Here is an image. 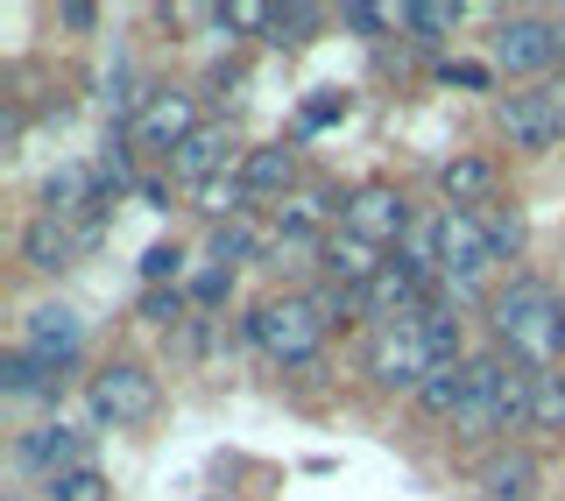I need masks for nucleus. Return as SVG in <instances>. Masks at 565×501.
<instances>
[{
    "label": "nucleus",
    "instance_id": "393cba45",
    "mask_svg": "<svg viewBox=\"0 0 565 501\" xmlns=\"http://www.w3.org/2000/svg\"><path fill=\"white\" fill-rule=\"evenodd\" d=\"M481 226H488V247H494V262H502V255H516V247H523V212H516V205H488V212H481Z\"/></svg>",
    "mask_w": 565,
    "mask_h": 501
},
{
    "label": "nucleus",
    "instance_id": "aec40b11",
    "mask_svg": "<svg viewBox=\"0 0 565 501\" xmlns=\"http://www.w3.org/2000/svg\"><path fill=\"white\" fill-rule=\"evenodd\" d=\"M71 247H78V234H71L64 220H35L29 234H22V255H29L35 268H64V262H71Z\"/></svg>",
    "mask_w": 565,
    "mask_h": 501
},
{
    "label": "nucleus",
    "instance_id": "4468645a",
    "mask_svg": "<svg viewBox=\"0 0 565 501\" xmlns=\"http://www.w3.org/2000/svg\"><path fill=\"white\" fill-rule=\"evenodd\" d=\"M226 156H234V135H226V128H199V135L184 141V149L170 156V170L184 177V184H199V191H205L212 177H226Z\"/></svg>",
    "mask_w": 565,
    "mask_h": 501
},
{
    "label": "nucleus",
    "instance_id": "9d476101",
    "mask_svg": "<svg viewBox=\"0 0 565 501\" xmlns=\"http://www.w3.org/2000/svg\"><path fill=\"white\" fill-rule=\"evenodd\" d=\"M552 57H558V29L552 22L516 14V22H502V35H494V64L502 71H544Z\"/></svg>",
    "mask_w": 565,
    "mask_h": 501
},
{
    "label": "nucleus",
    "instance_id": "b1692460",
    "mask_svg": "<svg viewBox=\"0 0 565 501\" xmlns=\"http://www.w3.org/2000/svg\"><path fill=\"white\" fill-rule=\"evenodd\" d=\"M43 501H106V480L99 467H71L57 480H43Z\"/></svg>",
    "mask_w": 565,
    "mask_h": 501
},
{
    "label": "nucleus",
    "instance_id": "cd10ccee",
    "mask_svg": "<svg viewBox=\"0 0 565 501\" xmlns=\"http://www.w3.org/2000/svg\"><path fill=\"white\" fill-rule=\"evenodd\" d=\"M459 22H467V8H459V0H424V8L403 14V29H424V35H446Z\"/></svg>",
    "mask_w": 565,
    "mask_h": 501
},
{
    "label": "nucleus",
    "instance_id": "72a5a7b5",
    "mask_svg": "<svg viewBox=\"0 0 565 501\" xmlns=\"http://www.w3.org/2000/svg\"><path fill=\"white\" fill-rule=\"evenodd\" d=\"M226 290H234V268H205V276L191 283V303H205V311H212V303H226Z\"/></svg>",
    "mask_w": 565,
    "mask_h": 501
},
{
    "label": "nucleus",
    "instance_id": "2f4dec72",
    "mask_svg": "<svg viewBox=\"0 0 565 501\" xmlns=\"http://www.w3.org/2000/svg\"><path fill=\"white\" fill-rule=\"evenodd\" d=\"M212 22H220V29H234V35H247V29H269V22H276V8H255V0H234V8H212Z\"/></svg>",
    "mask_w": 565,
    "mask_h": 501
},
{
    "label": "nucleus",
    "instance_id": "412c9836",
    "mask_svg": "<svg viewBox=\"0 0 565 501\" xmlns=\"http://www.w3.org/2000/svg\"><path fill=\"white\" fill-rule=\"evenodd\" d=\"M50 374L57 367L35 361V353H8V361H0V388H8V396H50V388H57Z\"/></svg>",
    "mask_w": 565,
    "mask_h": 501
},
{
    "label": "nucleus",
    "instance_id": "39448f33",
    "mask_svg": "<svg viewBox=\"0 0 565 501\" xmlns=\"http://www.w3.org/2000/svg\"><path fill=\"white\" fill-rule=\"evenodd\" d=\"M438 268H446L452 283H481L488 268H494V247H488L481 212H459V205L438 212Z\"/></svg>",
    "mask_w": 565,
    "mask_h": 501
},
{
    "label": "nucleus",
    "instance_id": "4c0bfd02",
    "mask_svg": "<svg viewBox=\"0 0 565 501\" xmlns=\"http://www.w3.org/2000/svg\"><path fill=\"white\" fill-rule=\"evenodd\" d=\"M558 347H565V303H558Z\"/></svg>",
    "mask_w": 565,
    "mask_h": 501
},
{
    "label": "nucleus",
    "instance_id": "7c9ffc66",
    "mask_svg": "<svg viewBox=\"0 0 565 501\" xmlns=\"http://www.w3.org/2000/svg\"><path fill=\"white\" fill-rule=\"evenodd\" d=\"M318 29V8H276V22H269V43H305V35Z\"/></svg>",
    "mask_w": 565,
    "mask_h": 501
},
{
    "label": "nucleus",
    "instance_id": "bb28decb",
    "mask_svg": "<svg viewBox=\"0 0 565 501\" xmlns=\"http://www.w3.org/2000/svg\"><path fill=\"white\" fill-rule=\"evenodd\" d=\"M326 212H332L326 191H305V199H290V212H282V241H305L311 226H326Z\"/></svg>",
    "mask_w": 565,
    "mask_h": 501
},
{
    "label": "nucleus",
    "instance_id": "f8f14e48",
    "mask_svg": "<svg viewBox=\"0 0 565 501\" xmlns=\"http://www.w3.org/2000/svg\"><path fill=\"white\" fill-rule=\"evenodd\" d=\"M417 297H424V276H417L411 262H388L382 276L361 290L367 318H382V326H396V318H417Z\"/></svg>",
    "mask_w": 565,
    "mask_h": 501
},
{
    "label": "nucleus",
    "instance_id": "0eeeda50",
    "mask_svg": "<svg viewBox=\"0 0 565 501\" xmlns=\"http://www.w3.org/2000/svg\"><path fill=\"white\" fill-rule=\"evenodd\" d=\"M205 120L191 114V93H149V106H141V120H135V141L141 149H184L191 135H199Z\"/></svg>",
    "mask_w": 565,
    "mask_h": 501
},
{
    "label": "nucleus",
    "instance_id": "dca6fc26",
    "mask_svg": "<svg viewBox=\"0 0 565 501\" xmlns=\"http://www.w3.org/2000/svg\"><path fill=\"white\" fill-rule=\"evenodd\" d=\"M93 220L99 212V177H85V170H57L43 184V220Z\"/></svg>",
    "mask_w": 565,
    "mask_h": 501
},
{
    "label": "nucleus",
    "instance_id": "6ab92c4d",
    "mask_svg": "<svg viewBox=\"0 0 565 501\" xmlns=\"http://www.w3.org/2000/svg\"><path fill=\"white\" fill-rule=\"evenodd\" d=\"M417 409H424L431 424H452L459 409H467V367H438L431 382L417 388Z\"/></svg>",
    "mask_w": 565,
    "mask_h": 501
},
{
    "label": "nucleus",
    "instance_id": "f3484780",
    "mask_svg": "<svg viewBox=\"0 0 565 501\" xmlns=\"http://www.w3.org/2000/svg\"><path fill=\"white\" fill-rule=\"evenodd\" d=\"M241 184H247V199H262V191H290L297 184V156L282 149V141H269V149H247L241 156Z\"/></svg>",
    "mask_w": 565,
    "mask_h": 501
},
{
    "label": "nucleus",
    "instance_id": "ddd939ff",
    "mask_svg": "<svg viewBox=\"0 0 565 501\" xmlns=\"http://www.w3.org/2000/svg\"><path fill=\"white\" fill-rule=\"evenodd\" d=\"M382 268H388V262H382L375 241H361V234H332V241H326V276L340 283V290H367Z\"/></svg>",
    "mask_w": 565,
    "mask_h": 501
},
{
    "label": "nucleus",
    "instance_id": "9b49d317",
    "mask_svg": "<svg viewBox=\"0 0 565 501\" xmlns=\"http://www.w3.org/2000/svg\"><path fill=\"white\" fill-rule=\"evenodd\" d=\"M14 459H22L29 473L57 480V473H71V467H85V438L71 431V424H43V431H29L22 445H14Z\"/></svg>",
    "mask_w": 565,
    "mask_h": 501
},
{
    "label": "nucleus",
    "instance_id": "1a4fd4ad",
    "mask_svg": "<svg viewBox=\"0 0 565 501\" xmlns=\"http://www.w3.org/2000/svg\"><path fill=\"white\" fill-rule=\"evenodd\" d=\"M502 135H509V149H552L565 135L558 114H552V93H509L502 99Z\"/></svg>",
    "mask_w": 565,
    "mask_h": 501
},
{
    "label": "nucleus",
    "instance_id": "6e6552de",
    "mask_svg": "<svg viewBox=\"0 0 565 501\" xmlns=\"http://www.w3.org/2000/svg\"><path fill=\"white\" fill-rule=\"evenodd\" d=\"M78 347H85V318L71 311V303H35V311H29V353H35V361L64 367Z\"/></svg>",
    "mask_w": 565,
    "mask_h": 501
},
{
    "label": "nucleus",
    "instance_id": "20e7f679",
    "mask_svg": "<svg viewBox=\"0 0 565 501\" xmlns=\"http://www.w3.org/2000/svg\"><path fill=\"white\" fill-rule=\"evenodd\" d=\"M156 403H163V396H156V374L135 367V361H114V367L93 374V417L114 424V431H128V424H149Z\"/></svg>",
    "mask_w": 565,
    "mask_h": 501
},
{
    "label": "nucleus",
    "instance_id": "a878e982",
    "mask_svg": "<svg viewBox=\"0 0 565 501\" xmlns=\"http://www.w3.org/2000/svg\"><path fill=\"white\" fill-rule=\"evenodd\" d=\"M212 268H234V262H247L255 255V234H247V220H226V226H212Z\"/></svg>",
    "mask_w": 565,
    "mask_h": 501
},
{
    "label": "nucleus",
    "instance_id": "2eb2a0df",
    "mask_svg": "<svg viewBox=\"0 0 565 501\" xmlns=\"http://www.w3.org/2000/svg\"><path fill=\"white\" fill-rule=\"evenodd\" d=\"M438 191H446V205H459V212L488 205L494 199V163L488 156H452V163L438 170Z\"/></svg>",
    "mask_w": 565,
    "mask_h": 501
},
{
    "label": "nucleus",
    "instance_id": "a211bd4d",
    "mask_svg": "<svg viewBox=\"0 0 565 501\" xmlns=\"http://www.w3.org/2000/svg\"><path fill=\"white\" fill-rule=\"evenodd\" d=\"M481 488H488V501H530V488H537V459L530 452H494L481 467Z\"/></svg>",
    "mask_w": 565,
    "mask_h": 501
},
{
    "label": "nucleus",
    "instance_id": "f257e3e1",
    "mask_svg": "<svg viewBox=\"0 0 565 501\" xmlns=\"http://www.w3.org/2000/svg\"><path fill=\"white\" fill-rule=\"evenodd\" d=\"M494 332L509 339V353H523L530 367H552L558 361V297L544 290V283H516V290L494 297Z\"/></svg>",
    "mask_w": 565,
    "mask_h": 501
},
{
    "label": "nucleus",
    "instance_id": "c9c22d12",
    "mask_svg": "<svg viewBox=\"0 0 565 501\" xmlns=\"http://www.w3.org/2000/svg\"><path fill=\"white\" fill-rule=\"evenodd\" d=\"M438 78H446V85H467V93H481V85H488V64H446Z\"/></svg>",
    "mask_w": 565,
    "mask_h": 501
},
{
    "label": "nucleus",
    "instance_id": "c756f323",
    "mask_svg": "<svg viewBox=\"0 0 565 501\" xmlns=\"http://www.w3.org/2000/svg\"><path fill=\"white\" fill-rule=\"evenodd\" d=\"M403 14H411V8H367V0H353V8H340V22L361 29V35H375V29H403Z\"/></svg>",
    "mask_w": 565,
    "mask_h": 501
},
{
    "label": "nucleus",
    "instance_id": "c85d7f7f",
    "mask_svg": "<svg viewBox=\"0 0 565 501\" xmlns=\"http://www.w3.org/2000/svg\"><path fill=\"white\" fill-rule=\"evenodd\" d=\"M177 268H184V247H177V241H156L149 255H141V276H149V290L177 283Z\"/></svg>",
    "mask_w": 565,
    "mask_h": 501
},
{
    "label": "nucleus",
    "instance_id": "e433bc0d",
    "mask_svg": "<svg viewBox=\"0 0 565 501\" xmlns=\"http://www.w3.org/2000/svg\"><path fill=\"white\" fill-rule=\"evenodd\" d=\"M552 114H558V128H565V85H552Z\"/></svg>",
    "mask_w": 565,
    "mask_h": 501
},
{
    "label": "nucleus",
    "instance_id": "f03ea898",
    "mask_svg": "<svg viewBox=\"0 0 565 501\" xmlns=\"http://www.w3.org/2000/svg\"><path fill=\"white\" fill-rule=\"evenodd\" d=\"M247 339H255L269 361L305 367V361H318L326 318H318V303H311V297H276V303H255V311H247Z\"/></svg>",
    "mask_w": 565,
    "mask_h": 501
},
{
    "label": "nucleus",
    "instance_id": "423d86ee",
    "mask_svg": "<svg viewBox=\"0 0 565 501\" xmlns=\"http://www.w3.org/2000/svg\"><path fill=\"white\" fill-rule=\"evenodd\" d=\"M403 226H411V205H403V191H388V184H367V191H353L340 205V234H361L375 247H388Z\"/></svg>",
    "mask_w": 565,
    "mask_h": 501
},
{
    "label": "nucleus",
    "instance_id": "473e14b6",
    "mask_svg": "<svg viewBox=\"0 0 565 501\" xmlns=\"http://www.w3.org/2000/svg\"><path fill=\"white\" fill-rule=\"evenodd\" d=\"M184 290H149L141 297V318H149V326H177V318H184Z\"/></svg>",
    "mask_w": 565,
    "mask_h": 501
},
{
    "label": "nucleus",
    "instance_id": "7ed1b4c3",
    "mask_svg": "<svg viewBox=\"0 0 565 501\" xmlns=\"http://www.w3.org/2000/svg\"><path fill=\"white\" fill-rule=\"evenodd\" d=\"M367 374H375L382 388H417L431 382V339H424V311L417 318H396V326H375V339H367Z\"/></svg>",
    "mask_w": 565,
    "mask_h": 501
},
{
    "label": "nucleus",
    "instance_id": "f704fd0d",
    "mask_svg": "<svg viewBox=\"0 0 565 501\" xmlns=\"http://www.w3.org/2000/svg\"><path fill=\"white\" fill-rule=\"evenodd\" d=\"M340 114H347V93H326V99L305 106V128H326V120H340Z\"/></svg>",
    "mask_w": 565,
    "mask_h": 501
},
{
    "label": "nucleus",
    "instance_id": "4be33fe9",
    "mask_svg": "<svg viewBox=\"0 0 565 501\" xmlns=\"http://www.w3.org/2000/svg\"><path fill=\"white\" fill-rule=\"evenodd\" d=\"M241 205H247V184H241V170H234V177H212V184L199 191V212H205L212 226L241 220Z\"/></svg>",
    "mask_w": 565,
    "mask_h": 501
},
{
    "label": "nucleus",
    "instance_id": "5701e85b",
    "mask_svg": "<svg viewBox=\"0 0 565 501\" xmlns=\"http://www.w3.org/2000/svg\"><path fill=\"white\" fill-rule=\"evenodd\" d=\"M530 424H537V431H565V374H537V396H530Z\"/></svg>",
    "mask_w": 565,
    "mask_h": 501
}]
</instances>
